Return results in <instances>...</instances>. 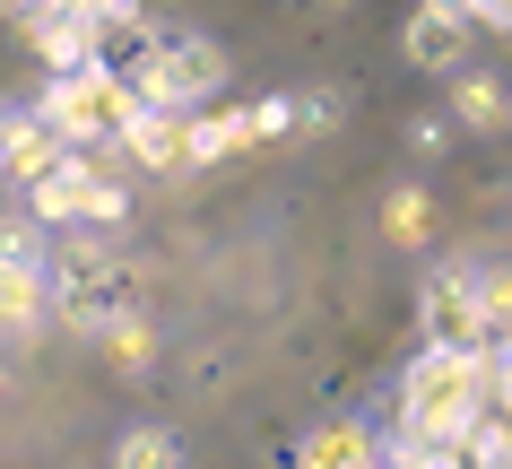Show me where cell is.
I'll list each match as a JSON object with an SVG mask.
<instances>
[{"label": "cell", "instance_id": "cb8c5ba5", "mask_svg": "<svg viewBox=\"0 0 512 469\" xmlns=\"http://www.w3.org/2000/svg\"><path fill=\"white\" fill-rule=\"evenodd\" d=\"M53 9H79V18H96V9H113V0H53Z\"/></svg>", "mask_w": 512, "mask_h": 469}, {"label": "cell", "instance_id": "7a4b0ae2", "mask_svg": "<svg viewBox=\"0 0 512 469\" xmlns=\"http://www.w3.org/2000/svg\"><path fill=\"white\" fill-rule=\"evenodd\" d=\"M139 96L131 70H113V61H79V70H53V87H44V122H53L70 148H113V139L139 122Z\"/></svg>", "mask_w": 512, "mask_h": 469}, {"label": "cell", "instance_id": "5b68a950", "mask_svg": "<svg viewBox=\"0 0 512 469\" xmlns=\"http://www.w3.org/2000/svg\"><path fill=\"white\" fill-rule=\"evenodd\" d=\"M417 313H426V348H469V357H486V313H478V261H452V270H434V287L417 296Z\"/></svg>", "mask_w": 512, "mask_h": 469}, {"label": "cell", "instance_id": "ffe728a7", "mask_svg": "<svg viewBox=\"0 0 512 469\" xmlns=\"http://www.w3.org/2000/svg\"><path fill=\"white\" fill-rule=\"evenodd\" d=\"M478 313L486 331H512V270H478Z\"/></svg>", "mask_w": 512, "mask_h": 469}, {"label": "cell", "instance_id": "ba28073f", "mask_svg": "<svg viewBox=\"0 0 512 469\" xmlns=\"http://www.w3.org/2000/svg\"><path fill=\"white\" fill-rule=\"evenodd\" d=\"M400 53H408V70H443V79H452L460 61H469V27H460L452 9H417V18H408V35H400Z\"/></svg>", "mask_w": 512, "mask_h": 469}, {"label": "cell", "instance_id": "5bb4252c", "mask_svg": "<svg viewBox=\"0 0 512 469\" xmlns=\"http://www.w3.org/2000/svg\"><path fill=\"white\" fill-rule=\"evenodd\" d=\"M460 452H469V469H512V417L478 409V417H469V435H460Z\"/></svg>", "mask_w": 512, "mask_h": 469}, {"label": "cell", "instance_id": "52a82bcc", "mask_svg": "<svg viewBox=\"0 0 512 469\" xmlns=\"http://www.w3.org/2000/svg\"><path fill=\"white\" fill-rule=\"evenodd\" d=\"M53 313V261H9L0 252V339H27Z\"/></svg>", "mask_w": 512, "mask_h": 469}, {"label": "cell", "instance_id": "2e32d148", "mask_svg": "<svg viewBox=\"0 0 512 469\" xmlns=\"http://www.w3.org/2000/svg\"><path fill=\"white\" fill-rule=\"evenodd\" d=\"M113 469H183V443L165 435V426H131L122 452H113Z\"/></svg>", "mask_w": 512, "mask_h": 469}, {"label": "cell", "instance_id": "7c38bea8", "mask_svg": "<svg viewBox=\"0 0 512 469\" xmlns=\"http://www.w3.org/2000/svg\"><path fill=\"white\" fill-rule=\"evenodd\" d=\"M452 122L460 131H512V96H504V79H460L452 87Z\"/></svg>", "mask_w": 512, "mask_h": 469}, {"label": "cell", "instance_id": "ac0fdd59", "mask_svg": "<svg viewBox=\"0 0 512 469\" xmlns=\"http://www.w3.org/2000/svg\"><path fill=\"white\" fill-rule=\"evenodd\" d=\"M96 339H105V357H113V365H148V322H139L131 304H122V313H113Z\"/></svg>", "mask_w": 512, "mask_h": 469}, {"label": "cell", "instance_id": "d6986e66", "mask_svg": "<svg viewBox=\"0 0 512 469\" xmlns=\"http://www.w3.org/2000/svg\"><path fill=\"white\" fill-rule=\"evenodd\" d=\"M486 409H495V417H512V331H495V339H486Z\"/></svg>", "mask_w": 512, "mask_h": 469}, {"label": "cell", "instance_id": "d4e9b609", "mask_svg": "<svg viewBox=\"0 0 512 469\" xmlns=\"http://www.w3.org/2000/svg\"><path fill=\"white\" fill-rule=\"evenodd\" d=\"M9 113H18V105H0V148H9ZM0 183H9V174H0Z\"/></svg>", "mask_w": 512, "mask_h": 469}, {"label": "cell", "instance_id": "e0dca14e", "mask_svg": "<svg viewBox=\"0 0 512 469\" xmlns=\"http://www.w3.org/2000/svg\"><path fill=\"white\" fill-rule=\"evenodd\" d=\"M235 122H243V148H261V139L296 131V105H287V96H261V105H235Z\"/></svg>", "mask_w": 512, "mask_h": 469}, {"label": "cell", "instance_id": "44dd1931", "mask_svg": "<svg viewBox=\"0 0 512 469\" xmlns=\"http://www.w3.org/2000/svg\"><path fill=\"white\" fill-rule=\"evenodd\" d=\"M400 461L408 469H469V452L452 435H417V443H400Z\"/></svg>", "mask_w": 512, "mask_h": 469}, {"label": "cell", "instance_id": "603a6c76", "mask_svg": "<svg viewBox=\"0 0 512 469\" xmlns=\"http://www.w3.org/2000/svg\"><path fill=\"white\" fill-rule=\"evenodd\" d=\"M365 469H408V461H400V443H374V461H365Z\"/></svg>", "mask_w": 512, "mask_h": 469}, {"label": "cell", "instance_id": "277c9868", "mask_svg": "<svg viewBox=\"0 0 512 469\" xmlns=\"http://www.w3.org/2000/svg\"><path fill=\"white\" fill-rule=\"evenodd\" d=\"M131 87L148 105L200 113V105H217V87H226V53H217L209 35H148V53L131 61Z\"/></svg>", "mask_w": 512, "mask_h": 469}, {"label": "cell", "instance_id": "7402d4cb", "mask_svg": "<svg viewBox=\"0 0 512 469\" xmlns=\"http://www.w3.org/2000/svg\"><path fill=\"white\" fill-rule=\"evenodd\" d=\"M44 9H53V0H0V18H9V27H27V18H44Z\"/></svg>", "mask_w": 512, "mask_h": 469}, {"label": "cell", "instance_id": "4fadbf2b", "mask_svg": "<svg viewBox=\"0 0 512 469\" xmlns=\"http://www.w3.org/2000/svg\"><path fill=\"white\" fill-rule=\"evenodd\" d=\"M235 148H243L235 105H200L191 113V166H217V157H235Z\"/></svg>", "mask_w": 512, "mask_h": 469}, {"label": "cell", "instance_id": "6da1fadb", "mask_svg": "<svg viewBox=\"0 0 512 469\" xmlns=\"http://www.w3.org/2000/svg\"><path fill=\"white\" fill-rule=\"evenodd\" d=\"M478 409H486V357H469V348H417V365L400 383V443H417V435L460 443Z\"/></svg>", "mask_w": 512, "mask_h": 469}, {"label": "cell", "instance_id": "9a60e30c", "mask_svg": "<svg viewBox=\"0 0 512 469\" xmlns=\"http://www.w3.org/2000/svg\"><path fill=\"white\" fill-rule=\"evenodd\" d=\"M426 226H434V200L417 192V183H400V192L382 200V235H391V244H426Z\"/></svg>", "mask_w": 512, "mask_h": 469}, {"label": "cell", "instance_id": "30bf717a", "mask_svg": "<svg viewBox=\"0 0 512 469\" xmlns=\"http://www.w3.org/2000/svg\"><path fill=\"white\" fill-rule=\"evenodd\" d=\"M27 44L44 53V70H79V61H96V27H87L79 9H44V18H27Z\"/></svg>", "mask_w": 512, "mask_h": 469}, {"label": "cell", "instance_id": "8fae6325", "mask_svg": "<svg viewBox=\"0 0 512 469\" xmlns=\"http://www.w3.org/2000/svg\"><path fill=\"white\" fill-rule=\"evenodd\" d=\"M374 461V435L356 426V417H339V426H313V435L296 443V469H365Z\"/></svg>", "mask_w": 512, "mask_h": 469}, {"label": "cell", "instance_id": "3957f363", "mask_svg": "<svg viewBox=\"0 0 512 469\" xmlns=\"http://www.w3.org/2000/svg\"><path fill=\"white\" fill-rule=\"evenodd\" d=\"M27 218L61 226V235H105V226L131 218V192H122L105 166H87L79 148H61V166L27 183Z\"/></svg>", "mask_w": 512, "mask_h": 469}, {"label": "cell", "instance_id": "8992f818", "mask_svg": "<svg viewBox=\"0 0 512 469\" xmlns=\"http://www.w3.org/2000/svg\"><path fill=\"white\" fill-rule=\"evenodd\" d=\"M113 148H122L139 174H191V113H174V105H139V122L113 139Z\"/></svg>", "mask_w": 512, "mask_h": 469}, {"label": "cell", "instance_id": "9c48e42d", "mask_svg": "<svg viewBox=\"0 0 512 469\" xmlns=\"http://www.w3.org/2000/svg\"><path fill=\"white\" fill-rule=\"evenodd\" d=\"M61 148H70V139L53 131V122H44V113H9V148H0V174H9V183H18V192H27L35 174H53L61 166Z\"/></svg>", "mask_w": 512, "mask_h": 469}]
</instances>
